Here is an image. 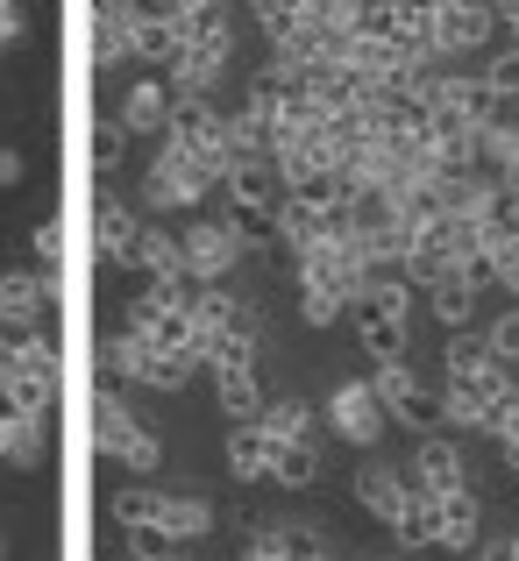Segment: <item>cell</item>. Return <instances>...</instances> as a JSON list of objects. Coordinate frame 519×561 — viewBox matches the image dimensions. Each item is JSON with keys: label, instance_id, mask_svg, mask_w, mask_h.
<instances>
[{"label": "cell", "instance_id": "obj_1", "mask_svg": "<svg viewBox=\"0 0 519 561\" xmlns=\"http://www.w3.org/2000/svg\"><path fill=\"white\" fill-rule=\"evenodd\" d=\"M50 405H57V348L43 334H8V348H0V412L50 420Z\"/></svg>", "mask_w": 519, "mask_h": 561}, {"label": "cell", "instance_id": "obj_2", "mask_svg": "<svg viewBox=\"0 0 519 561\" xmlns=\"http://www.w3.org/2000/svg\"><path fill=\"white\" fill-rule=\"evenodd\" d=\"M506 391H512V377H506V363L484 356V342H449V391H441V420L484 426Z\"/></svg>", "mask_w": 519, "mask_h": 561}, {"label": "cell", "instance_id": "obj_3", "mask_svg": "<svg viewBox=\"0 0 519 561\" xmlns=\"http://www.w3.org/2000/svg\"><path fill=\"white\" fill-rule=\"evenodd\" d=\"M100 370L122 377V383H143V391H185L200 363H192L185 348H150V342H136V334H108V342H100Z\"/></svg>", "mask_w": 519, "mask_h": 561}, {"label": "cell", "instance_id": "obj_4", "mask_svg": "<svg viewBox=\"0 0 519 561\" xmlns=\"http://www.w3.org/2000/svg\"><path fill=\"white\" fill-rule=\"evenodd\" d=\"M192 277H171V285H143V299L128 306V320H122V334H136V342H150V348H185V313H192ZM192 356V348H185Z\"/></svg>", "mask_w": 519, "mask_h": 561}, {"label": "cell", "instance_id": "obj_5", "mask_svg": "<svg viewBox=\"0 0 519 561\" xmlns=\"http://www.w3.org/2000/svg\"><path fill=\"white\" fill-rule=\"evenodd\" d=\"M93 440H100V455H114V462H128V469H157V462H165V440H157L150 426L114 398V383L93 398Z\"/></svg>", "mask_w": 519, "mask_h": 561}, {"label": "cell", "instance_id": "obj_6", "mask_svg": "<svg viewBox=\"0 0 519 561\" xmlns=\"http://www.w3.org/2000/svg\"><path fill=\"white\" fill-rule=\"evenodd\" d=\"M178 249H185V277L192 285H221V277L242 263V220H192L185 234H178Z\"/></svg>", "mask_w": 519, "mask_h": 561}, {"label": "cell", "instance_id": "obj_7", "mask_svg": "<svg viewBox=\"0 0 519 561\" xmlns=\"http://www.w3.org/2000/svg\"><path fill=\"white\" fill-rule=\"evenodd\" d=\"M206 192H214V179H206L200 164H192L185 150H157V164L143 171V206H150V214H185V206H200Z\"/></svg>", "mask_w": 519, "mask_h": 561}, {"label": "cell", "instance_id": "obj_8", "mask_svg": "<svg viewBox=\"0 0 519 561\" xmlns=\"http://www.w3.org/2000/svg\"><path fill=\"white\" fill-rule=\"evenodd\" d=\"M206 370H214V398H221V412H228V420H257L263 412V383H257V342H249V334H235L228 348H221L214 363H206Z\"/></svg>", "mask_w": 519, "mask_h": 561}, {"label": "cell", "instance_id": "obj_9", "mask_svg": "<svg viewBox=\"0 0 519 561\" xmlns=\"http://www.w3.org/2000/svg\"><path fill=\"white\" fill-rule=\"evenodd\" d=\"M370 391H377L384 420H406V426H420V434H435V426H441V398L427 391V383L413 377L406 363H384V370H377V383H370Z\"/></svg>", "mask_w": 519, "mask_h": 561}, {"label": "cell", "instance_id": "obj_10", "mask_svg": "<svg viewBox=\"0 0 519 561\" xmlns=\"http://www.w3.org/2000/svg\"><path fill=\"white\" fill-rule=\"evenodd\" d=\"M328 426L349 440V448H377L384 440V405L370 383H335L328 391Z\"/></svg>", "mask_w": 519, "mask_h": 561}, {"label": "cell", "instance_id": "obj_11", "mask_svg": "<svg viewBox=\"0 0 519 561\" xmlns=\"http://www.w3.org/2000/svg\"><path fill=\"white\" fill-rule=\"evenodd\" d=\"M57 299V277L43 271H0V334H36L43 306Z\"/></svg>", "mask_w": 519, "mask_h": 561}, {"label": "cell", "instance_id": "obj_12", "mask_svg": "<svg viewBox=\"0 0 519 561\" xmlns=\"http://www.w3.org/2000/svg\"><path fill=\"white\" fill-rule=\"evenodd\" d=\"M221 185H228L235 220H263V228H271L278 206H285V185H278V171H271V164H235Z\"/></svg>", "mask_w": 519, "mask_h": 561}, {"label": "cell", "instance_id": "obj_13", "mask_svg": "<svg viewBox=\"0 0 519 561\" xmlns=\"http://www.w3.org/2000/svg\"><path fill=\"white\" fill-rule=\"evenodd\" d=\"M356 505H363L377 526L398 534V519H406V505H413V483L398 477V469H384V462H363L356 469Z\"/></svg>", "mask_w": 519, "mask_h": 561}, {"label": "cell", "instance_id": "obj_14", "mask_svg": "<svg viewBox=\"0 0 519 561\" xmlns=\"http://www.w3.org/2000/svg\"><path fill=\"white\" fill-rule=\"evenodd\" d=\"M413 491H427V497H449V491H470V469H463V448L455 440H435L427 434L420 440V455H413Z\"/></svg>", "mask_w": 519, "mask_h": 561}, {"label": "cell", "instance_id": "obj_15", "mask_svg": "<svg viewBox=\"0 0 519 561\" xmlns=\"http://www.w3.org/2000/svg\"><path fill=\"white\" fill-rule=\"evenodd\" d=\"M477 291H484V263H463V271H449L441 285H427V306H435L441 328L463 334V328H470V313H477Z\"/></svg>", "mask_w": 519, "mask_h": 561}, {"label": "cell", "instance_id": "obj_16", "mask_svg": "<svg viewBox=\"0 0 519 561\" xmlns=\"http://www.w3.org/2000/svg\"><path fill=\"white\" fill-rule=\"evenodd\" d=\"M492 8H470V0H455V8H435V50H484L492 43Z\"/></svg>", "mask_w": 519, "mask_h": 561}, {"label": "cell", "instance_id": "obj_17", "mask_svg": "<svg viewBox=\"0 0 519 561\" xmlns=\"http://www.w3.org/2000/svg\"><path fill=\"white\" fill-rule=\"evenodd\" d=\"M136 28H143V8H128V0L93 8V50H100V65H114V57H136Z\"/></svg>", "mask_w": 519, "mask_h": 561}, {"label": "cell", "instance_id": "obj_18", "mask_svg": "<svg viewBox=\"0 0 519 561\" xmlns=\"http://www.w3.org/2000/svg\"><path fill=\"white\" fill-rule=\"evenodd\" d=\"M136 263L150 285H171V277H185V249H178V234L171 228H157V220H143V234H136Z\"/></svg>", "mask_w": 519, "mask_h": 561}, {"label": "cell", "instance_id": "obj_19", "mask_svg": "<svg viewBox=\"0 0 519 561\" xmlns=\"http://www.w3.org/2000/svg\"><path fill=\"white\" fill-rule=\"evenodd\" d=\"M136 234H143L136 206H122V199H100L93 206V242H100V256L128 263V256H136Z\"/></svg>", "mask_w": 519, "mask_h": 561}, {"label": "cell", "instance_id": "obj_20", "mask_svg": "<svg viewBox=\"0 0 519 561\" xmlns=\"http://www.w3.org/2000/svg\"><path fill=\"white\" fill-rule=\"evenodd\" d=\"M122 128H128V136H165V128H171V85H157V79L128 85V100H122Z\"/></svg>", "mask_w": 519, "mask_h": 561}, {"label": "cell", "instance_id": "obj_21", "mask_svg": "<svg viewBox=\"0 0 519 561\" xmlns=\"http://www.w3.org/2000/svg\"><path fill=\"white\" fill-rule=\"evenodd\" d=\"M43 455H50V440H43V420H29V412H0V462L43 469Z\"/></svg>", "mask_w": 519, "mask_h": 561}, {"label": "cell", "instance_id": "obj_22", "mask_svg": "<svg viewBox=\"0 0 519 561\" xmlns=\"http://www.w3.org/2000/svg\"><path fill=\"white\" fill-rule=\"evenodd\" d=\"M470 540H477V497H470V491L435 497V548H455V554H463Z\"/></svg>", "mask_w": 519, "mask_h": 561}, {"label": "cell", "instance_id": "obj_23", "mask_svg": "<svg viewBox=\"0 0 519 561\" xmlns=\"http://www.w3.org/2000/svg\"><path fill=\"white\" fill-rule=\"evenodd\" d=\"M257 434L271 440H314V412L300 405V398H263V412H257Z\"/></svg>", "mask_w": 519, "mask_h": 561}, {"label": "cell", "instance_id": "obj_24", "mask_svg": "<svg viewBox=\"0 0 519 561\" xmlns=\"http://www.w3.org/2000/svg\"><path fill=\"white\" fill-rule=\"evenodd\" d=\"M314 477H320V448H314V440H278V448H271V483L306 491Z\"/></svg>", "mask_w": 519, "mask_h": 561}, {"label": "cell", "instance_id": "obj_25", "mask_svg": "<svg viewBox=\"0 0 519 561\" xmlns=\"http://www.w3.org/2000/svg\"><path fill=\"white\" fill-rule=\"evenodd\" d=\"M228 469H235L242 483H271V440L257 434V420L235 426V440H228Z\"/></svg>", "mask_w": 519, "mask_h": 561}, {"label": "cell", "instance_id": "obj_26", "mask_svg": "<svg viewBox=\"0 0 519 561\" xmlns=\"http://www.w3.org/2000/svg\"><path fill=\"white\" fill-rule=\"evenodd\" d=\"M157 526H165L171 540H206L214 534V505H206V497H165Z\"/></svg>", "mask_w": 519, "mask_h": 561}, {"label": "cell", "instance_id": "obj_27", "mask_svg": "<svg viewBox=\"0 0 519 561\" xmlns=\"http://www.w3.org/2000/svg\"><path fill=\"white\" fill-rule=\"evenodd\" d=\"M363 348L370 363H406V320H384V313H363Z\"/></svg>", "mask_w": 519, "mask_h": 561}, {"label": "cell", "instance_id": "obj_28", "mask_svg": "<svg viewBox=\"0 0 519 561\" xmlns=\"http://www.w3.org/2000/svg\"><path fill=\"white\" fill-rule=\"evenodd\" d=\"M484 434H498V448H506V469H519V391H506V398L492 405Z\"/></svg>", "mask_w": 519, "mask_h": 561}, {"label": "cell", "instance_id": "obj_29", "mask_svg": "<svg viewBox=\"0 0 519 561\" xmlns=\"http://www.w3.org/2000/svg\"><path fill=\"white\" fill-rule=\"evenodd\" d=\"M136 57H150V65H171V22H165V8H143Z\"/></svg>", "mask_w": 519, "mask_h": 561}, {"label": "cell", "instance_id": "obj_30", "mask_svg": "<svg viewBox=\"0 0 519 561\" xmlns=\"http://www.w3.org/2000/svg\"><path fill=\"white\" fill-rule=\"evenodd\" d=\"M398 540H406V548H435V497L427 491H413L406 519H398Z\"/></svg>", "mask_w": 519, "mask_h": 561}, {"label": "cell", "instance_id": "obj_31", "mask_svg": "<svg viewBox=\"0 0 519 561\" xmlns=\"http://www.w3.org/2000/svg\"><path fill=\"white\" fill-rule=\"evenodd\" d=\"M484 356H492V363H519V306H506V313L484 328Z\"/></svg>", "mask_w": 519, "mask_h": 561}, {"label": "cell", "instance_id": "obj_32", "mask_svg": "<svg viewBox=\"0 0 519 561\" xmlns=\"http://www.w3.org/2000/svg\"><path fill=\"white\" fill-rule=\"evenodd\" d=\"M128 561H178V540L165 526H128Z\"/></svg>", "mask_w": 519, "mask_h": 561}, {"label": "cell", "instance_id": "obj_33", "mask_svg": "<svg viewBox=\"0 0 519 561\" xmlns=\"http://www.w3.org/2000/svg\"><path fill=\"white\" fill-rule=\"evenodd\" d=\"M157 512H165L157 491H114V519L122 526H157Z\"/></svg>", "mask_w": 519, "mask_h": 561}, {"label": "cell", "instance_id": "obj_34", "mask_svg": "<svg viewBox=\"0 0 519 561\" xmlns=\"http://www.w3.org/2000/svg\"><path fill=\"white\" fill-rule=\"evenodd\" d=\"M484 263V285H506L512 299H519V242L512 249H492V256H477Z\"/></svg>", "mask_w": 519, "mask_h": 561}, {"label": "cell", "instance_id": "obj_35", "mask_svg": "<svg viewBox=\"0 0 519 561\" xmlns=\"http://www.w3.org/2000/svg\"><path fill=\"white\" fill-rule=\"evenodd\" d=\"M36 263H43V277H57V263H65V228L57 220H36Z\"/></svg>", "mask_w": 519, "mask_h": 561}, {"label": "cell", "instance_id": "obj_36", "mask_svg": "<svg viewBox=\"0 0 519 561\" xmlns=\"http://www.w3.org/2000/svg\"><path fill=\"white\" fill-rule=\"evenodd\" d=\"M257 22H263V36H271V50H278V43H285L292 28H300V8H278V0H263Z\"/></svg>", "mask_w": 519, "mask_h": 561}, {"label": "cell", "instance_id": "obj_37", "mask_svg": "<svg viewBox=\"0 0 519 561\" xmlns=\"http://www.w3.org/2000/svg\"><path fill=\"white\" fill-rule=\"evenodd\" d=\"M300 313L314 320V328H335V320H342V299H328V291H300Z\"/></svg>", "mask_w": 519, "mask_h": 561}, {"label": "cell", "instance_id": "obj_38", "mask_svg": "<svg viewBox=\"0 0 519 561\" xmlns=\"http://www.w3.org/2000/svg\"><path fill=\"white\" fill-rule=\"evenodd\" d=\"M122 150H128V128H122V122H100V128H93V157H100V164H114Z\"/></svg>", "mask_w": 519, "mask_h": 561}, {"label": "cell", "instance_id": "obj_39", "mask_svg": "<svg viewBox=\"0 0 519 561\" xmlns=\"http://www.w3.org/2000/svg\"><path fill=\"white\" fill-rule=\"evenodd\" d=\"M285 554H292V561H328V540H320V534H300V526H285Z\"/></svg>", "mask_w": 519, "mask_h": 561}, {"label": "cell", "instance_id": "obj_40", "mask_svg": "<svg viewBox=\"0 0 519 561\" xmlns=\"http://www.w3.org/2000/svg\"><path fill=\"white\" fill-rule=\"evenodd\" d=\"M249 561H292V554H285V534H278V526L249 534Z\"/></svg>", "mask_w": 519, "mask_h": 561}, {"label": "cell", "instance_id": "obj_41", "mask_svg": "<svg viewBox=\"0 0 519 561\" xmlns=\"http://www.w3.org/2000/svg\"><path fill=\"white\" fill-rule=\"evenodd\" d=\"M14 36H22V8H8V0H0V50H8Z\"/></svg>", "mask_w": 519, "mask_h": 561}, {"label": "cell", "instance_id": "obj_42", "mask_svg": "<svg viewBox=\"0 0 519 561\" xmlns=\"http://www.w3.org/2000/svg\"><path fill=\"white\" fill-rule=\"evenodd\" d=\"M22 171H29L22 150H0V185H22Z\"/></svg>", "mask_w": 519, "mask_h": 561}, {"label": "cell", "instance_id": "obj_43", "mask_svg": "<svg viewBox=\"0 0 519 561\" xmlns=\"http://www.w3.org/2000/svg\"><path fill=\"white\" fill-rule=\"evenodd\" d=\"M492 22L512 28V57H519V0H512V8H492Z\"/></svg>", "mask_w": 519, "mask_h": 561}, {"label": "cell", "instance_id": "obj_44", "mask_svg": "<svg viewBox=\"0 0 519 561\" xmlns=\"http://www.w3.org/2000/svg\"><path fill=\"white\" fill-rule=\"evenodd\" d=\"M498 185H506V192H519V150L506 157V164H498Z\"/></svg>", "mask_w": 519, "mask_h": 561}, {"label": "cell", "instance_id": "obj_45", "mask_svg": "<svg viewBox=\"0 0 519 561\" xmlns=\"http://www.w3.org/2000/svg\"><path fill=\"white\" fill-rule=\"evenodd\" d=\"M484 561H512V540H492V548H484Z\"/></svg>", "mask_w": 519, "mask_h": 561}, {"label": "cell", "instance_id": "obj_46", "mask_svg": "<svg viewBox=\"0 0 519 561\" xmlns=\"http://www.w3.org/2000/svg\"><path fill=\"white\" fill-rule=\"evenodd\" d=\"M512 561H519V540H512Z\"/></svg>", "mask_w": 519, "mask_h": 561}, {"label": "cell", "instance_id": "obj_47", "mask_svg": "<svg viewBox=\"0 0 519 561\" xmlns=\"http://www.w3.org/2000/svg\"><path fill=\"white\" fill-rule=\"evenodd\" d=\"M0 348H8V334H0Z\"/></svg>", "mask_w": 519, "mask_h": 561}]
</instances>
